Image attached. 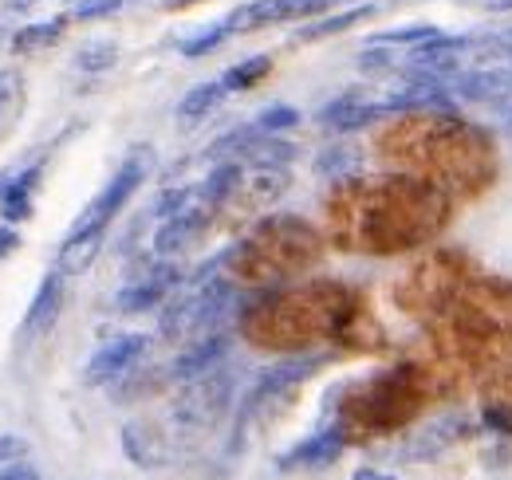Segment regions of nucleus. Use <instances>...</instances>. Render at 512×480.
Listing matches in <instances>:
<instances>
[{
  "instance_id": "nucleus-23",
  "label": "nucleus",
  "mask_w": 512,
  "mask_h": 480,
  "mask_svg": "<svg viewBox=\"0 0 512 480\" xmlns=\"http://www.w3.org/2000/svg\"><path fill=\"white\" fill-rule=\"evenodd\" d=\"M300 122V111L296 107H268L256 115V130L260 134H276V130H292Z\"/></svg>"
},
{
  "instance_id": "nucleus-25",
  "label": "nucleus",
  "mask_w": 512,
  "mask_h": 480,
  "mask_svg": "<svg viewBox=\"0 0 512 480\" xmlns=\"http://www.w3.org/2000/svg\"><path fill=\"white\" fill-rule=\"evenodd\" d=\"M0 480H40V473L32 465H16V461H4L0 465Z\"/></svg>"
},
{
  "instance_id": "nucleus-24",
  "label": "nucleus",
  "mask_w": 512,
  "mask_h": 480,
  "mask_svg": "<svg viewBox=\"0 0 512 480\" xmlns=\"http://www.w3.org/2000/svg\"><path fill=\"white\" fill-rule=\"evenodd\" d=\"M123 8V0H83L75 8V20H103V16H115Z\"/></svg>"
},
{
  "instance_id": "nucleus-27",
  "label": "nucleus",
  "mask_w": 512,
  "mask_h": 480,
  "mask_svg": "<svg viewBox=\"0 0 512 480\" xmlns=\"http://www.w3.org/2000/svg\"><path fill=\"white\" fill-rule=\"evenodd\" d=\"M355 480H394V477H386V473H375V469H359V473H355Z\"/></svg>"
},
{
  "instance_id": "nucleus-7",
  "label": "nucleus",
  "mask_w": 512,
  "mask_h": 480,
  "mask_svg": "<svg viewBox=\"0 0 512 480\" xmlns=\"http://www.w3.org/2000/svg\"><path fill=\"white\" fill-rule=\"evenodd\" d=\"M477 260L461 248H430L422 252L390 288L394 307L414 319V323H430L438 311H446V303L477 276Z\"/></svg>"
},
{
  "instance_id": "nucleus-26",
  "label": "nucleus",
  "mask_w": 512,
  "mask_h": 480,
  "mask_svg": "<svg viewBox=\"0 0 512 480\" xmlns=\"http://www.w3.org/2000/svg\"><path fill=\"white\" fill-rule=\"evenodd\" d=\"M16 244H20V237H16L12 229H0V260H4V256H8Z\"/></svg>"
},
{
  "instance_id": "nucleus-18",
  "label": "nucleus",
  "mask_w": 512,
  "mask_h": 480,
  "mask_svg": "<svg viewBox=\"0 0 512 480\" xmlns=\"http://www.w3.org/2000/svg\"><path fill=\"white\" fill-rule=\"evenodd\" d=\"M64 24H67L64 16L44 20V24H28V28H20V32L12 36V48H16V52H36V48H48V44H56V40H60Z\"/></svg>"
},
{
  "instance_id": "nucleus-17",
  "label": "nucleus",
  "mask_w": 512,
  "mask_h": 480,
  "mask_svg": "<svg viewBox=\"0 0 512 480\" xmlns=\"http://www.w3.org/2000/svg\"><path fill=\"white\" fill-rule=\"evenodd\" d=\"M375 119H379V107L355 103V99H339V103H331V107L323 111V122L335 126V130H359V126H367V122H375Z\"/></svg>"
},
{
  "instance_id": "nucleus-10",
  "label": "nucleus",
  "mask_w": 512,
  "mask_h": 480,
  "mask_svg": "<svg viewBox=\"0 0 512 480\" xmlns=\"http://www.w3.org/2000/svg\"><path fill=\"white\" fill-rule=\"evenodd\" d=\"M481 406H485V418L493 421L497 429L512 433V351L485 370V382H481Z\"/></svg>"
},
{
  "instance_id": "nucleus-14",
  "label": "nucleus",
  "mask_w": 512,
  "mask_h": 480,
  "mask_svg": "<svg viewBox=\"0 0 512 480\" xmlns=\"http://www.w3.org/2000/svg\"><path fill=\"white\" fill-rule=\"evenodd\" d=\"M229 91H225V83H217V79H209V83H197L193 91H186V99L178 103V122L182 126H193V122H201L209 111H217V103L225 99Z\"/></svg>"
},
{
  "instance_id": "nucleus-15",
  "label": "nucleus",
  "mask_w": 512,
  "mask_h": 480,
  "mask_svg": "<svg viewBox=\"0 0 512 480\" xmlns=\"http://www.w3.org/2000/svg\"><path fill=\"white\" fill-rule=\"evenodd\" d=\"M99 240L103 233H95V229H71L67 244L60 248V272H83L99 252Z\"/></svg>"
},
{
  "instance_id": "nucleus-9",
  "label": "nucleus",
  "mask_w": 512,
  "mask_h": 480,
  "mask_svg": "<svg viewBox=\"0 0 512 480\" xmlns=\"http://www.w3.org/2000/svg\"><path fill=\"white\" fill-rule=\"evenodd\" d=\"M142 351H146V335H119V339L103 343V347L95 351V359L87 362L83 382H87V386H103V382L127 374Z\"/></svg>"
},
{
  "instance_id": "nucleus-16",
  "label": "nucleus",
  "mask_w": 512,
  "mask_h": 480,
  "mask_svg": "<svg viewBox=\"0 0 512 480\" xmlns=\"http://www.w3.org/2000/svg\"><path fill=\"white\" fill-rule=\"evenodd\" d=\"M225 355V339L221 335H209L201 343H193L182 359L174 362V374L178 378H197V374H209V366Z\"/></svg>"
},
{
  "instance_id": "nucleus-4",
  "label": "nucleus",
  "mask_w": 512,
  "mask_h": 480,
  "mask_svg": "<svg viewBox=\"0 0 512 480\" xmlns=\"http://www.w3.org/2000/svg\"><path fill=\"white\" fill-rule=\"evenodd\" d=\"M512 351V280L477 272L446 311L422 323V347L414 359L426 362L446 394H457L473 374H485Z\"/></svg>"
},
{
  "instance_id": "nucleus-1",
  "label": "nucleus",
  "mask_w": 512,
  "mask_h": 480,
  "mask_svg": "<svg viewBox=\"0 0 512 480\" xmlns=\"http://www.w3.org/2000/svg\"><path fill=\"white\" fill-rule=\"evenodd\" d=\"M453 197L406 174L339 181L323 201V240L351 256H398L426 248L453 221Z\"/></svg>"
},
{
  "instance_id": "nucleus-13",
  "label": "nucleus",
  "mask_w": 512,
  "mask_h": 480,
  "mask_svg": "<svg viewBox=\"0 0 512 480\" xmlns=\"http://www.w3.org/2000/svg\"><path fill=\"white\" fill-rule=\"evenodd\" d=\"M379 8L375 4H351V8H343V12H323L320 20H312L304 32H300V40H331V36H339V32H351V28H359L363 20H371Z\"/></svg>"
},
{
  "instance_id": "nucleus-22",
  "label": "nucleus",
  "mask_w": 512,
  "mask_h": 480,
  "mask_svg": "<svg viewBox=\"0 0 512 480\" xmlns=\"http://www.w3.org/2000/svg\"><path fill=\"white\" fill-rule=\"evenodd\" d=\"M233 36V28H229V20H221V24H209L205 32H197L193 40L182 44V56H205V52H213V48H221L225 40Z\"/></svg>"
},
{
  "instance_id": "nucleus-11",
  "label": "nucleus",
  "mask_w": 512,
  "mask_h": 480,
  "mask_svg": "<svg viewBox=\"0 0 512 480\" xmlns=\"http://www.w3.org/2000/svg\"><path fill=\"white\" fill-rule=\"evenodd\" d=\"M178 284V268H158V272H150V276H142V280H134L127 284L119 296H115V307L119 311H127V315H138V311H150L154 303H162L170 296V288Z\"/></svg>"
},
{
  "instance_id": "nucleus-28",
  "label": "nucleus",
  "mask_w": 512,
  "mask_h": 480,
  "mask_svg": "<svg viewBox=\"0 0 512 480\" xmlns=\"http://www.w3.org/2000/svg\"><path fill=\"white\" fill-rule=\"evenodd\" d=\"M186 4H197V0H162V8H186Z\"/></svg>"
},
{
  "instance_id": "nucleus-5",
  "label": "nucleus",
  "mask_w": 512,
  "mask_h": 480,
  "mask_svg": "<svg viewBox=\"0 0 512 480\" xmlns=\"http://www.w3.org/2000/svg\"><path fill=\"white\" fill-rule=\"evenodd\" d=\"M434 398H449L442 378L426 362L410 359L379 378L355 386L339 406V433L351 441H371L414 421Z\"/></svg>"
},
{
  "instance_id": "nucleus-12",
  "label": "nucleus",
  "mask_w": 512,
  "mask_h": 480,
  "mask_svg": "<svg viewBox=\"0 0 512 480\" xmlns=\"http://www.w3.org/2000/svg\"><path fill=\"white\" fill-rule=\"evenodd\" d=\"M60 307H64V276H48L36 292V300L28 307V319H24V335L28 339H40L52 331V323L60 319Z\"/></svg>"
},
{
  "instance_id": "nucleus-21",
  "label": "nucleus",
  "mask_w": 512,
  "mask_h": 480,
  "mask_svg": "<svg viewBox=\"0 0 512 480\" xmlns=\"http://www.w3.org/2000/svg\"><path fill=\"white\" fill-rule=\"evenodd\" d=\"M115 60H119V48L111 40H95V44H83L75 52V67L79 71H107V67H115Z\"/></svg>"
},
{
  "instance_id": "nucleus-8",
  "label": "nucleus",
  "mask_w": 512,
  "mask_h": 480,
  "mask_svg": "<svg viewBox=\"0 0 512 480\" xmlns=\"http://www.w3.org/2000/svg\"><path fill=\"white\" fill-rule=\"evenodd\" d=\"M142 178H146V166H142L138 158H130L127 166H123L115 178L99 189V197L83 209V217L75 221V229H95V233H103V229L111 225V217H115V213L130 201V193L142 185Z\"/></svg>"
},
{
  "instance_id": "nucleus-6",
  "label": "nucleus",
  "mask_w": 512,
  "mask_h": 480,
  "mask_svg": "<svg viewBox=\"0 0 512 480\" xmlns=\"http://www.w3.org/2000/svg\"><path fill=\"white\" fill-rule=\"evenodd\" d=\"M327 240L304 217H268L229 252V276L245 288H272L308 276L323 260Z\"/></svg>"
},
{
  "instance_id": "nucleus-20",
  "label": "nucleus",
  "mask_w": 512,
  "mask_h": 480,
  "mask_svg": "<svg viewBox=\"0 0 512 480\" xmlns=\"http://www.w3.org/2000/svg\"><path fill=\"white\" fill-rule=\"evenodd\" d=\"M339 445H343V433H323L312 445L296 449V453L288 457V465H323V461H331V457L339 453Z\"/></svg>"
},
{
  "instance_id": "nucleus-3",
  "label": "nucleus",
  "mask_w": 512,
  "mask_h": 480,
  "mask_svg": "<svg viewBox=\"0 0 512 480\" xmlns=\"http://www.w3.org/2000/svg\"><path fill=\"white\" fill-rule=\"evenodd\" d=\"M245 339L260 351H312V347H355L367 351L379 339L367 296L339 280H312L288 292H272L241 319Z\"/></svg>"
},
{
  "instance_id": "nucleus-2",
  "label": "nucleus",
  "mask_w": 512,
  "mask_h": 480,
  "mask_svg": "<svg viewBox=\"0 0 512 480\" xmlns=\"http://www.w3.org/2000/svg\"><path fill=\"white\" fill-rule=\"evenodd\" d=\"M371 150L386 170L426 181L453 201H477L501 174L493 138L481 126L434 107H414L386 119L371 138Z\"/></svg>"
},
{
  "instance_id": "nucleus-19",
  "label": "nucleus",
  "mask_w": 512,
  "mask_h": 480,
  "mask_svg": "<svg viewBox=\"0 0 512 480\" xmlns=\"http://www.w3.org/2000/svg\"><path fill=\"white\" fill-rule=\"evenodd\" d=\"M268 71H272V56H253V60L233 63L221 83H225V91H249V87H256Z\"/></svg>"
}]
</instances>
